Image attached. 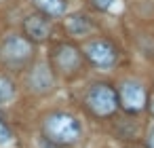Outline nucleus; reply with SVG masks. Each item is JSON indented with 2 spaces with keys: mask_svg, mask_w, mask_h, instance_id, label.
Listing matches in <instances>:
<instances>
[{
  "mask_svg": "<svg viewBox=\"0 0 154 148\" xmlns=\"http://www.w3.org/2000/svg\"><path fill=\"white\" fill-rule=\"evenodd\" d=\"M45 133L55 144H72L80 135V125L74 116L57 112L45 121Z\"/></svg>",
  "mask_w": 154,
  "mask_h": 148,
  "instance_id": "obj_1",
  "label": "nucleus"
},
{
  "mask_svg": "<svg viewBox=\"0 0 154 148\" xmlns=\"http://www.w3.org/2000/svg\"><path fill=\"white\" fill-rule=\"evenodd\" d=\"M87 106L97 116H108V114H112L116 110L118 95L114 93V89L110 85H95L87 93Z\"/></svg>",
  "mask_w": 154,
  "mask_h": 148,
  "instance_id": "obj_2",
  "label": "nucleus"
},
{
  "mask_svg": "<svg viewBox=\"0 0 154 148\" xmlns=\"http://www.w3.org/2000/svg\"><path fill=\"white\" fill-rule=\"evenodd\" d=\"M32 55V45L21 38V36H11L5 45H2V57L7 64L11 66H21L30 59Z\"/></svg>",
  "mask_w": 154,
  "mask_h": 148,
  "instance_id": "obj_3",
  "label": "nucleus"
},
{
  "mask_svg": "<svg viewBox=\"0 0 154 148\" xmlns=\"http://www.w3.org/2000/svg\"><path fill=\"white\" fill-rule=\"evenodd\" d=\"M118 97H120V106L129 112H139L146 106V91L137 83H125L120 87Z\"/></svg>",
  "mask_w": 154,
  "mask_h": 148,
  "instance_id": "obj_4",
  "label": "nucleus"
},
{
  "mask_svg": "<svg viewBox=\"0 0 154 148\" xmlns=\"http://www.w3.org/2000/svg\"><path fill=\"white\" fill-rule=\"evenodd\" d=\"M87 57L91 64H95L97 68H110L116 61V49L110 43L103 40H95L87 47Z\"/></svg>",
  "mask_w": 154,
  "mask_h": 148,
  "instance_id": "obj_5",
  "label": "nucleus"
},
{
  "mask_svg": "<svg viewBox=\"0 0 154 148\" xmlns=\"http://www.w3.org/2000/svg\"><path fill=\"white\" fill-rule=\"evenodd\" d=\"M53 61L57 66V70L61 72H74L80 66V53L72 47V45H59L53 51Z\"/></svg>",
  "mask_w": 154,
  "mask_h": 148,
  "instance_id": "obj_6",
  "label": "nucleus"
},
{
  "mask_svg": "<svg viewBox=\"0 0 154 148\" xmlns=\"http://www.w3.org/2000/svg\"><path fill=\"white\" fill-rule=\"evenodd\" d=\"M23 30H26V34H28L32 40H45V38L49 36V32H51V26H49V21H47L45 17H40V15H30V17L23 21Z\"/></svg>",
  "mask_w": 154,
  "mask_h": 148,
  "instance_id": "obj_7",
  "label": "nucleus"
},
{
  "mask_svg": "<svg viewBox=\"0 0 154 148\" xmlns=\"http://www.w3.org/2000/svg\"><path fill=\"white\" fill-rule=\"evenodd\" d=\"M30 83H32L34 91H42V93H45V91H49V89L53 87V76H51V72H49L47 66L38 64V66L34 68L32 76H30Z\"/></svg>",
  "mask_w": 154,
  "mask_h": 148,
  "instance_id": "obj_8",
  "label": "nucleus"
},
{
  "mask_svg": "<svg viewBox=\"0 0 154 148\" xmlns=\"http://www.w3.org/2000/svg\"><path fill=\"white\" fill-rule=\"evenodd\" d=\"M34 5L40 11H45L47 15H53V17L63 15V11H66V2H63V0H34Z\"/></svg>",
  "mask_w": 154,
  "mask_h": 148,
  "instance_id": "obj_9",
  "label": "nucleus"
},
{
  "mask_svg": "<svg viewBox=\"0 0 154 148\" xmlns=\"http://www.w3.org/2000/svg\"><path fill=\"white\" fill-rule=\"evenodd\" d=\"M89 30H91V21L85 15H74L72 19H68V32L70 34L80 36V34H87Z\"/></svg>",
  "mask_w": 154,
  "mask_h": 148,
  "instance_id": "obj_10",
  "label": "nucleus"
},
{
  "mask_svg": "<svg viewBox=\"0 0 154 148\" xmlns=\"http://www.w3.org/2000/svg\"><path fill=\"white\" fill-rule=\"evenodd\" d=\"M13 95H15V87H13V83H11L7 76H0V102L7 104V102L13 99Z\"/></svg>",
  "mask_w": 154,
  "mask_h": 148,
  "instance_id": "obj_11",
  "label": "nucleus"
},
{
  "mask_svg": "<svg viewBox=\"0 0 154 148\" xmlns=\"http://www.w3.org/2000/svg\"><path fill=\"white\" fill-rule=\"evenodd\" d=\"M13 137V133H11V129L2 123V121H0V144H7L9 140Z\"/></svg>",
  "mask_w": 154,
  "mask_h": 148,
  "instance_id": "obj_12",
  "label": "nucleus"
},
{
  "mask_svg": "<svg viewBox=\"0 0 154 148\" xmlns=\"http://www.w3.org/2000/svg\"><path fill=\"white\" fill-rule=\"evenodd\" d=\"M91 2H93L97 9L106 11V9H110V7H112V2H114V0H91Z\"/></svg>",
  "mask_w": 154,
  "mask_h": 148,
  "instance_id": "obj_13",
  "label": "nucleus"
},
{
  "mask_svg": "<svg viewBox=\"0 0 154 148\" xmlns=\"http://www.w3.org/2000/svg\"><path fill=\"white\" fill-rule=\"evenodd\" d=\"M148 148H154V131L150 133V140H148Z\"/></svg>",
  "mask_w": 154,
  "mask_h": 148,
  "instance_id": "obj_14",
  "label": "nucleus"
}]
</instances>
